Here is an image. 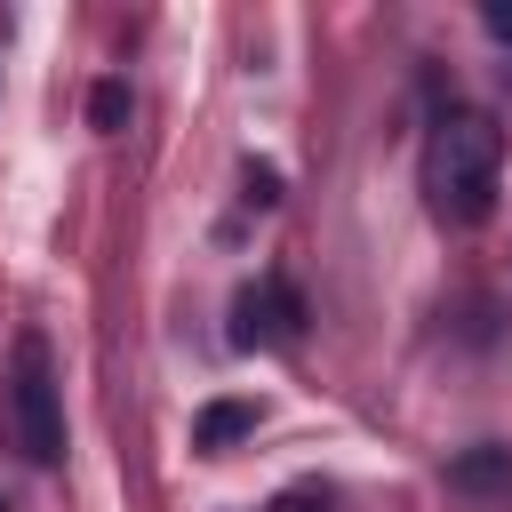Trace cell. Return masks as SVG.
Here are the masks:
<instances>
[{"label": "cell", "mask_w": 512, "mask_h": 512, "mask_svg": "<svg viewBox=\"0 0 512 512\" xmlns=\"http://www.w3.org/2000/svg\"><path fill=\"white\" fill-rule=\"evenodd\" d=\"M496 176H504V128L472 104L440 112L424 136V200L440 224H480L496 208Z\"/></svg>", "instance_id": "6da1fadb"}, {"label": "cell", "mask_w": 512, "mask_h": 512, "mask_svg": "<svg viewBox=\"0 0 512 512\" xmlns=\"http://www.w3.org/2000/svg\"><path fill=\"white\" fill-rule=\"evenodd\" d=\"M8 424L32 464H64V384H56V360L40 336H16V352H8Z\"/></svg>", "instance_id": "7a4b0ae2"}, {"label": "cell", "mask_w": 512, "mask_h": 512, "mask_svg": "<svg viewBox=\"0 0 512 512\" xmlns=\"http://www.w3.org/2000/svg\"><path fill=\"white\" fill-rule=\"evenodd\" d=\"M296 328H304V304H296L288 280L240 288V304H232V344H296Z\"/></svg>", "instance_id": "3957f363"}, {"label": "cell", "mask_w": 512, "mask_h": 512, "mask_svg": "<svg viewBox=\"0 0 512 512\" xmlns=\"http://www.w3.org/2000/svg\"><path fill=\"white\" fill-rule=\"evenodd\" d=\"M256 432V400H208L200 416H192V448H232V440H248Z\"/></svg>", "instance_id": "277c9868"}, {"label": "cell", "mask_w": 512, "mask_h": 512, "mask_svg": "<svg viewBox=\"0 0 512 512\" xmlns=\"http://www.w3.org/2000/svg\"><path fill=\"white\" fill-rule=\"evenodd\" d=\"M448 480H456V488H496V480H512V448L480 440L472 456H456V464H448Z\"/></svg>", "instance_id": "5b68a950"}, {"label": "cell", "mask_w": 512, "mask_h": 512, "mask_svg": "<svg viewBox=\"0 0 512 512\" xmlns=\"http://www.w3.org/2000/svg\"><path fill=\"white\" fill-rule=\"evenodd\" d=\"M88 120H96V128H120V120H128V88H120V80H96V96H88Z\"/></svg>", "instance_id": "8992f818"}, {"label": "cell", "mask_w": 512, "mask_h": 512, "mask_svg": "<svg viewBox=\"0 0 512 512\" xmlns=\"http://www.w3.org/2000/svg\"><path fill=\"white\" fill-rule=\"evenodd\" d=\"M480 24H488L496 40H512V8H504V0H488V8H480Z\"/></svg>", "instance_id": "52a82bcc"}]
</instances>
